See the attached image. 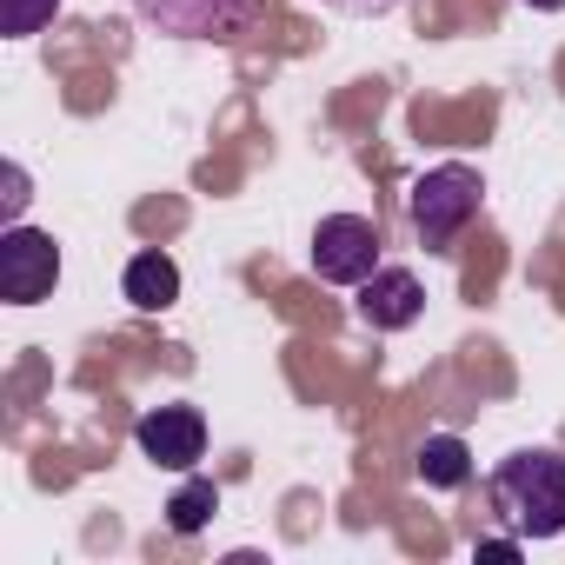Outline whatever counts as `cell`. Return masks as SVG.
<instances>
[{
	"mask_svg": "<svg viewBox=\"0 0 565 565\" xmlns=\"http://www.w3.org/2000/svg\"><path fill=\"white\" fill-rule=\"evenodd\" d=\"M54 14H61V0H8V34L28 41V34H41Z\"/></svg>",
	"mask_w": 565,
	"mask_h": 565,
	"instance_id": "obj_11",
	"label": "cell"
},
{
	"mask_svg": "<svg viewBox=\"0 0 565 565\" xmlns=\"http://www.w3.org/2000/svg\"><path fill=\"white\" fill-rule=\"evenodd\" d=\"M120 294L140 307V313H167L180 300V266L167 253H134L127 259V279H120Z\"/></svg>",
	"mask_w": 565,
	"mask_h": 565,
	"instance_id": "obj_8",
	"label": "cell"
},
{
	"mask_svg": "<svg viewBox=\"0 0 565 565\" xmlns=\"http://www.w3.org/2000/svg\"><path fill=\"white\" fill-rule=\"evenodd\" d=\"M419 479H426L433 492L466 486V479H472V452H466V439H452V433L426 439V446H419Z\"/></svg>",
	"mask_w": 565,
	"mask_h": 565,
	"instance_id": "obj_9",
	"label": "cell"
},
{
	"mask_svg": "<svg viewBox=\"0 0 565 565\" xmlns=\"http://www.w3.org/2000/svg\"><path fill=\"white\" fill-rule=\"evenodd\" d=\"M140 21L173 34V41H226L246 28L253 0H134Z\"/></svg>",
	"mask_w": 565,
	"mask_h": 565,
	"instance_id": "obj_5",
	"label": "cell"
},
{
	"mask_svg": "<svg viewBox=\"0 0 565 565\" xmlns=\"http://www.w3.org/2000/svg\"><path fill=\"white\" fill-rule=\"evenodd\" d=\"M21 206H28V173H21V167H14V173H8V220H14V213H21Z\"/></svg>",
	"mask_w": 565,
	"mask_h": 565,
	"instance_id": "obj_13",
	"label": "cell"
},
{
	"mask_svg": "<svg viewBox=\"0 0 565 565\" xmlns=\"http://www.w3.org/2000/svg\"><path fill=\"white\" fill-rule=\"evenodd\" d=\"M492 505L519 525V539H558L565 532V459L545 452V446H525V452L499 459Z\"/></svg>",
	"mask_w": 565,
	"mask_h": 565,
	"instance_id": "obj_1",
	"label": "cell"
},
{
	"mask_svg": "<svg viewBox=\"0 0 565 565\" xmlns=\"http://www.w3.org/2000/svg\"><path fill=\"white\" fill-rule=\"evenodd\" d=\"M213 512H220V486H213V479H186V486L167 499V525H173V532H200Z\"/></svg>",
	"mask_w": 565,
	"mask_h": 565,
	"instance_id": "obj_10",
	"label": "cell"
},
{
	"mask_svg": "<svg viewBox=\"0 0 565 565\" xmlns=\"http://www.w3.org/2000/svg\"><path fill=\"white\" fill-rule=\"evenodd\" d=\"M134 446H140L153 466L186 472V466L206 452V419H200L193 406H153V413L134 426Z\"/></svg>",
	"mask_w": 565,
	"mask_h": 565,
	"instance_id": "obj_6",
	"label": "cell"
},
{
	"mask_svg": "<svg viewBox=\"0 0 565 565\" xmlns=\"http://www.w3.org/2000/svg\"><path fill=\"white\" fill-rule=\"evenodd\" d=\"M327 8H340V14H386V8H399V0H327Z\"/></svg>",
	"mask_w": 565,
	"mask_h": 565,
	"instance_id": "obj_12",
	"label": "cell"
},
{
	"mask_svg": "<svg viewBox=\"0 0 565 565\" xmlns=\"http://www.w3.org/2000/svg\"><path fill=\"white\" fill-rule=\"evenodd\" d=\"M479 558H519V539H479Z\"/></svg>",
	"mask_w": 565,
	"mask_h": 565,
	"instance_id": "obj_14",
	"label": "cell"
},
{
	"mask_svg": "<svg viewBox=\"0 0 565 565\" xmlns=\"http://www.w3.org/2000/svg\"><path fill=\"white\" fill-rule=\"evenodd\" d=\"M525 8H539V14H565V0H525Z\"/></svg>",
	"mask_w": 565,
	"mask_h": 565,
	"instance_id": "obj_15",
	"label": "cell"
},
{
	"mask_svg": "<svg viewBox=\"0 0 565 565\" xmlns=\"http://www.w3.org/2000/svg\"><path fill=\"white\" fill-rule=\"evenodd\" d=\"M313 273L327 287H366L380 273V226L366 213H327L313 233Z\"/></svg>",
	"mask_w": 565,
	"mask_h": 565,
	"instance_id": "obj_3",
	"label": "cell"
},
{
	"mask_svg": "<svg viewBox=\"0 0 565 565\" xmlns=\"http://www.w3.org/2000/svg\"><path fill=\"white\" fill-rule=\"evenodd\" d=\"M479 200H486V186H479V173L459 167V160L419 173V180H413V233L426 239V253H446V246L479 220Z\"/></svg>",
	"mask_w": 565,
	"mask_h": 565,
	"instance_id": "obj_2",
	"label": "cell"
},
{
	"mask_svg": "<svg viewBox=\"0 0 565 565\" xmlns=\"http://www.w3.org/2000/svg\"><path fill=\"white\" fill-rule=\"evenodd\" d=\"M61 287V246L41 226H8L0 233V294L8 307H41Z\"/></svg>",
	"mask_w": 565,
	"mask_h": 565,
	"instance_id": "obj_4",
	"label": "cell"
},
{
	"mask_svg": "<svg viewBox=\"0 0 565 565\" xmlns=\"http://www.w3.org/2000/svg\"><path fill=\"white\" fill-rule=\"evenodd\" d=\"M426 313V287L406 273V266H380L366 287H360V320L373 327V333H399V327H413Z\"/></svg>",
	"mask_w": 565,
	"mask_h": 565,
	"instance_id": "obj_7",
	"label": "cell"
}]
</instances>
